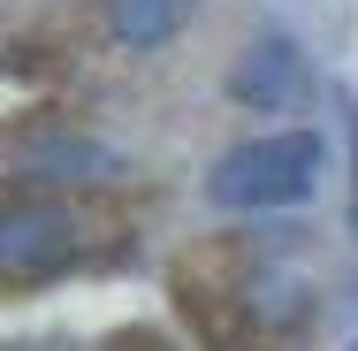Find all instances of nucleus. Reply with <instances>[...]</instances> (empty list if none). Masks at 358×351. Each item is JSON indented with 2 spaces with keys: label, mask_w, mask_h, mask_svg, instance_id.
Listing matches in <instances>:
<instances>
[{
  "label": "nucleus",
  "mask_w": 358,
  "mask_h": 351,
  "mask_svg": "<svg viewBox=\"0 0 358 351\" xmlns=\"http://www.w3.org/2000/svg\"><path fill=\"white\" fill-rule=\"evenodd\" d=\"M297 92H305V54L282 31L252 39V54H236V69H229V99L236 107H289Z\"/></svg>",
  "instance_id": "7ed1b4c3"
},
{
  "label": "nucleus",
  "mask_w": 358,
  "mask_h": 351,
  "mask_svg": "<svg viewBox=\"0 0 358 351\" xmlns=\"http://www.w3.org/2000/svg\"><path fill=\"white\" fill-rule=\"evenodd\" d=\"M76 260V214L38 191H0V282H46Z\"/></svg>",
  "instance_id": "f03ea898"
},
{
  "label": "nucleus",
  "mask_w": 358,
  "mask_h": 351,
  "mask_svg": "<svg viewBox=\"0 0 358 351\" xmlns=\"http://www.w3.org/2000/svg\"><path fill=\"white\" fill-rule=\"evenodd\" d=\"M351 229H358V191H351Z\"/></svg>",
  "instance_id": "423d86ee"
},
{
  "label": "nucleus",
  "mask_w": 358,
  "mask_h": 351,
  "mask_svg": "<svg viewBox=\"0 0 358 351\" xmlns=\"http://www.w3.org/2000/svg\"><path fill=\"white\" fill-rule=\"evenodd\" d=\"M320 168H328V145L320 130H275V138L229 145L206 176L214 207L229 214H267V207H305L320 191Z\"/></svg>",
  "instance_id": "f257e3e1"
},
{
  "label": "nucleus",
  "mask_w": 358,
  "mask_h": 351,
  "mask_svg": "<svg viewBox=\"0 0 358 351\" xmlns=\"http://www.w3.org/2000/svg\"><path fill=\"white\" fill-rule=\"evenodd\" d=\"M15 153H23V168H46V176H107V168H115V153H107V145L62 138V130H54V138H23Z\"/></svg>",
  "instance_id": "39448f33"
},
{
  "label": "nucleus",
  "mask_w": 358,
  "mask_h": 351,
  "mask_svg": "<svg viewBox=\"0 0 358 351\" xmlns=\"http://www.w3.org/2000/svg\"><path fill=\"white\" fill-rule=\"evenodd\" d=\"M199 0H115V39L122 46H168L191 23Z\"/></svg>",
  "instance_id": "20e7f679"
},
{
  "label": "nucleus",
  "mask_w": 358,
  "mask_h": 351,
  "mask_svg": "<svg viewBox=\"0 0 358 351\" xmlns=\"http://www.w3.org/2000/svg\"><path fill=\"white\" fill-rule=\"evenodd\" d=\"M351 351H358V344H351Z\"/></svg>",
  "instance_id": "0eeeda50"
}]
</instances>
